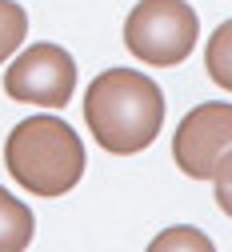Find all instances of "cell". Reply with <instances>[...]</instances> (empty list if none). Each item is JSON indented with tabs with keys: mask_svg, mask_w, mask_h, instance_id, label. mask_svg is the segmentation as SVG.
I'll use <instances>...</instances> for the list:
<instances>
[{
	"mask_svg": "<svg viewBox=\"0 0 232 252\" xmlns=\"http://www.w3.org/2000/svg\"><path fill=\"white\" fill-rule=\"evenodd\" d=\"M200 40V20L184 0H140L124 20L128 52L152 68H172Z\"/></svg>",
	"mask_w": 232,
	"mask_h": 252,
	"instance_id": "3957f363",
	"label": "cell"
},
{
	"mask_svg": "<svg viewBox=\"0 0 232 252\" xmlns=\"http://www.w3.org/2000/svg\"><path fill=\"white\" fill-rule=\"evenodd\" d=\"M152 252H168V248H196V252H212V240L200 236L196 228H168V232H160L152 244Z\"/></svg>",
	"mask_w": 232,
	"mask_h": 252,
	"instance_id": "9c48e42d",
	"label": "cell"
},
{
	"mask_svg": "<svg viewBox=\"0 0 232 252\" xmlns=\"http://www.w3.org/2000/svg\"><path fill=\"white\" fill-rule=\"evenodd\" d=\"M8 176L32 196H64L84 176V144L68 120L52 112L28 116L4 140Z\"/></svg>",
	"mask_w": 232,
	"mask_h": 252,
	"instance_id": "7a4b0ae2",
	"label": "cell"
},
{
	"mask_svg": "<svg viewBox=\"0 0 232 252\" xmlns=\"http://www.w3.org/2000/svg\"><path fill=\"white\" fill-rule=\"evenodd\" d=\"M204 72L224 92H232V20H224L208 36V44H204Z\"/></svg>",
	"mask_w": 232,
	"mask_h": 252,
	"instance_id": "52a82bcc",
	"label": "cell"
},
{
	"mask_svg": "<svg viewBox=\"0 0 232 252\" xmlns=\"http://www.w3.org/2000/svg\"><path fill=\"white\" fill-rule=\"evenodd\" d=\"M24 36H28V12L16 0H0V64L16 56Z\"/></svg>",
	"mask_w": 232,
	"mask_h": 252,
	"instance_id": "ba28073f",
	"label": "cell"
},
{
	"mask_svg": "<svg viewBox=\"0 0 232 252\" xmlns=\"http://www.w3.org/2000/svg\"><path fill=\"white\" fill-rule=\"evenodd\" d=\"M84 124L112 156L144 152L164 124V92L136 68H108L84 92Z\"/></svg>",
	"mask_w": 232,
	"mask_h": 252,
	"instance_id": "6da1fadb",
	"label": "cell"
},
{
	"mask_svg": "<svg viewBox=\"0 0 232 252\" xmlns=\"http://www.w3.org/2000/svg\"><path fill=\"white\" fill-rule=\"evenodd\" d=\"M4 92L16 104L36 108H64L76 92V60L60 44H32L16 52V60L4 72Z\"/></svg>",
	"mask_w": 232,
	"mask_h": 252,
	"instance_id": "277c9868",
	"label": "cell"
},
{
	"mask_svg": "<svg viewBox=\"0 0 232 252\" xmlns=\"http://www.w3.org/2000/svg\"><path fill=\"white\" fill-rule=\"evenodd\" d=\"M32 232H36L32 208L20 204L4 184H0V252H24L32 244Z\"/></svg>",
	"mask_w": 232,
	"mask_h": 252,
	"instance_id": "8992f818",
	"label": "cell"
},
{
	"mask_svg": "<svg viewBox=\"0 0 232 252\" xmlns=\"http://www.w3.org/2000/svg\"><path fill=\"white\" fill-rule=\"evenodd\" d=\"M232 148V104L228 100H208L196 104L172 136V160L184 176L208 180L216 160Z\"/></svg>",
	"mask_w": 232,
	"mask_h": 252,
	"instance_id": "5b68a950",
	"label": "cell"
},
{
	"mask_svg": "<svg viewBox=\"0 0 232 252\" xmlns=\"http://www.w3.org/2000/svg\"><path fill=\"white\" fill-rule=\"evenodd\" d=\"M212 180H216V204H220V212H224V216H232V148L216 160Z\"/></svg>",
	"mask_w": 232,
	"mask_h": 252,
	"instance_id": "30bf717a",
	"label": "cell"
}]
</instances>
